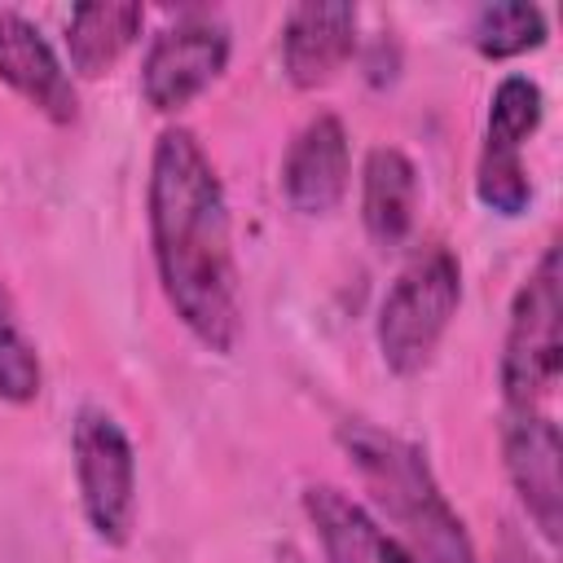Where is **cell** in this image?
Wrapping results in <instances>:
<instances>
[{"mask_svg": "<svg viewBox=\"0 0 563 563\" xmlns=\"http://www.w3.org/2000/svg\"><path fill=\"white\" fill-rule=\"evenodd\" d=\"M150 246L180 325L229 356L242 334V290L224 185L189 128H167L150 154Z\"/></svg>", "mask_w": 563, "mask_h": 563, "instance_id": "1", "label": "cell"}, {"mask_svg": "<svg viewBox=\"0 0 563 563\" xmlns=\"http://www.w3.org/2000/svg\"><path fill=\"white\" fill-rule=\"evenodd\" d=\"M339 449L347 453L378 515L391 523L387 532L400 537L422 563H479L462 515L449 506L427 457L409 440L374 422H343Z\"/></svg>", "mask_w": 563, "mask_h": 563, "instance_id": "2", "label": "cell"}, {"mask_svg": "<svg viewBox=\"0 0 563 563\" xmlns=\"http://www.w3.org/2000/svg\"><path fill=\"white\" fill-rule=\"evenodd\" d=\"M563 268L559 246H545L537 268L523 277L510 303L501 343V396L506 409H545L563 369Z\"/></svg>", "mask_w": 563, "mask_h": 563, "instance_id": "3", "label": "cell"}, {"mask_svg": "<svg viewBox=\"0 0 563 563\" xmlns=\"http://www.w3.org/2000/svg\"><path fill=\"white\" fill-rule=\"evenodd\" d=\"M462 303V268L449 246L431 242L418 251L378 303V352L400 378L418 374L440 347L453 312Z\"/></svg>", "mask_w": 563, "mask_h": 563, "instance_id": "4", "label": "cell"}, {"mask_svg": "<svg viewBox=\"0 0 563 563\" xmlns=\"http://www.w3.org/2000/svg\"><path fill=\"white\" fill-rule=\"evenodd\" d=\"M70 462L88 528L106 545H123L136 523V449L128 431L106 409H79Z\"/></svg>", "mask_w": 563, "mask_h": 563, "instance_id": "5", "label": "cell"}, {"mask_svg": "<svg viewBox=\"0 0 563 563\" xmlns=\"http://www.w3.org/2000/svg\"><path fill=\"white\" fill-rule=\"evenodd\" d=\"M224 66H229V26L216 13L194 9L154 35L141 62V92L158 114H176L194 97H202Z\"/></svg>", "mask_w": 563, "mask_h": 563, "instance_id": "6", "label": "cell"}, {"mask_svg": "<svg viewBox=\"0 0 563 563\" xmlns=\"http://www.w3.org/2000/svg\"><path fill=\"white\" fill-rule=\"evenodd\" d=\"M541 110H545L541 88L528 75H506L493 92L484 150H479V167H475V194L497 216H519L532 202V180L523 167V141L537 132Z\"/></svg>", "mask_w": 563, "mask_h": 563, "instance_id": "7", "label": "cell"}, {"mask_svg": "<svg viewBox=\"0 0 563 563\" xmlns=\"http://www.w3.org/2000/svg\"><path fill=\"white\" fill-rule=\"evenodd\" d=\"M501 457H506V475L528 510V519L537 523V532L545 541H559V523H563V444H559V427L545 409H506L501 418Z\"/></svg>", "mask_w": 563, "mask_h": 563, "instance_id": "8", "label": "cell"}, {"mask_svg": "<svg viewBox=\"0 0 563 563\" xmlns=\"http://www.w3.org/2000/svg\"><path fill=\"white\" fill-rule=\"evenodd\" d=\"M303 515L325 563H422L400 537L387 532L383 519H374L356 497L330 484L303 488Z\"/></svg>", "mask_w": 563, "mask_h": 563, "instance_id": "9", "label": "cell"}, {"mask_svg": "<svg viewBox=\"0 0 563 563\" xmlns=\"http://www.w3.org/2000/svg\"><path fill=\"white\" fill-rule=\"evenodd\" d=\"M356 4L343 0H308L295 4L282 22V66L295 88L330 84L356 48Z\"/></svg>", "mask_w": 563, "mask_h": 563, "instance_id": "10", "label": "cell"}, {"mask_svg": "<svg viewBox=\"0 0 563 563\" xmlns=\"http://www.w3.org/2000/svg\"><path fill=\"white\" fill-rule=\"evenodd\" d=\"M347 132L334 114H317L308 119L286 158H282V194L290 202V211L299 216H325L343 202L347 194Z\"/></svg>", "mask_w": 563, "mask_h": 563, "instance_id": "11", "label": "cell"}, {"mask_svg": "<svg viewBox=\"0 0 563 563\" xmlns=\"http://www.w3.org/2000/svg\"><path fill=\"white\" fill-rule=\"evenodd\" d=\"M0 79L53 123H75L79 97L53 44L22 13L0 9Z\"/></svg>", "mask_w": 563, "mask_h": 563, "instance_id": "12", "label": "cell"}, {"mask_svg": "<svg viewBox=\"0 0 563 563\" xmlns=\"http://www.w3.org/2000/svg\"><path fill=\"white\" fill-rule=\"evenodd\" d=\"M418 216V167L396 145H378L361 167V220L374 246H400Z\"/></svg>", "mask_w": 563, "mask_h": 563, "instance_id": "13", "label": "cell"}, {"mask_svg": "<svg viewBox=\"0 0 563 563\" xmlns=\"http://www.w3.org/2000/svg\"><path fill=\"white\" fill-rule=\"evenodd\" d=\"M141 22H145V9L128 4V0H106V4L70 9V22H66L70 66L79 75H88V79L106 75L132 48V40L141 35Z\"/></svg>", "mask_w": 563, "mask_h": 563, "instance_id": "14", "label": "cell"}, {"mask_svg": "<svg viewBox=\"0 0 563 563\" xmlns=\"http://www.w3.org/2000/svg\"><path fill=\"white\" fill-rule=\"evenodd\" d=\"M471 44L493 62L541 48L545 44V13L537 4H523V0H493L475 13Z\"/></svg>", "mask_w": 563, "mask_h": 563, "instance_id": "15", "label": "cell"}, {"mask_svg": "<svg viewBox=\"0 0 563 563\" xmlns=\"http://www.w3.org/2000/svg\"><path fill=\"white\" fill-rule=\"evenodd\" d=\"M40 383H44V369H40L35 343L18 321L13 295L0 286V400L26 405L40 396Z\"/></svg>", "mask_w": 563, "mask_h": 563, "instance_id": "16", "label": "cell"}]
</instances>
